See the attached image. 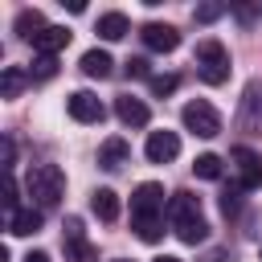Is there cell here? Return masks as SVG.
Masks as SVG:
<instances>
[{
  "mask_svg": "<svg viewBox=\"0 0 262 262\" xmlns=\"http://www.w3.org/2000/svg\"><path fill=\"white\" fill-rule=\"evenodd\" d=\"M168 221H172V233L184 242V246H201L209 237V221L201 213V201L192 192H176L168 201Z\"/></svg>",
  "mask_w": 262,
  "mask_h": 262,
  "instance_id": "cell-1",
  "label": "cell"
},
{
  "mask_svg": "<svg viewBox=\"0 0 262 262\" xmlns=\"http://www.w3.org/2000/svg\"><path fill=\"white\" fill-rule=\"evenodd\" d=\"M131 229L139 242H160L164 237V217H131Z\"/></svg>",
  "mask_w": 262,
  "mask_h": 262,
  "instance_id": "cell-20",
  "label": "cell"
},
{
  "mask_svg": "<svg viewBox=\"0 0 262 262\" xmlns=\"http://www.w3.org/2000/svg\"><path fill=\"white\" fill-rule=\"evenodd\" d=\"M61 246H66V262H98V250L86 242L78 217H66V225H61Z\"/></svg>",
  "mask_w": 262,
  "mask_h": 262,
  "instance_id": "cell-7",
  "label": "cell"
},
{
  "mask_svg": "<svg viewBox=\"0 0 262 262\" xmlns=\"http://www.w3.org/2000/svg\"><path fill=\"white\" fill-rule=\"evenodd\" d=\"M151 262H184V258H176V254H160V258H151Z\"/></svg>",
  "mask_w": 262,
  "mask_h": 262,
  "instance_id": "cell-32",
  "label": "cell"
},
{
  "mask_svg": "<svg viewBox=\"0 0 262 262\" xmlns=\"http://www.w3.org/2000/svg\"><path fill=\"white\" fill-rule=\"evenodd\" d=\"M127 33H131V25H127L123 12H102V16H98V37H102V41H123Z\"/></svg>",
  "mask_w": 262,
  "mask_h": 262,
  "instance_id": "cell-17",
  "label": "cell"
},
{
  "mask_svg": "<svg viewBox=\"0 0 262 262\" xmlns=\"http://www.w3.org/2000/svg\"><path fill=\"white\" fill-rule=\"evenodd\" d=\"M25 82H29V74H25L20 66H4V78H0V94H4V98H16V94L25 90Z\"/></svg>",
  "mask_w": 262,
  "mask_h": 262,
  "instance_id": "cell-21",
  "label": "cell"
},
{
  "mask_svg": "<svg viewBox=\"0 0 262 262\" xmlns=\"http://www.w3.org/2000/svg\"><path fill=\"white\" fill-rule=\"evenodd\" d=\"M229 168H233V176H237V188H258L262 184V156L254 151V147H246V143H237L233 151H229Z\"/></svg>",
  "mask_w": 262,
  "mask_h": 262,
  "instance_id": "cell-5",
  "label": "cell"
},
{
  "mask_svg": "<svg viewBox=\"0 0 262 262\" xmlns=\"http://www.w3.org/2000/svg\"><path fill=\"white\" fill-rule=\"evenodd\" d=\"M66 111H70V119H78V123H102V115H106V106H102L90 90H74V94L66 98Z\"/></svg>",
  "mask_w": 262,
  "mask_h": 262,
  "instance_id": "cell-9",
  "label": "cell"
},
{
  "mask_svg": "<svg viewBox=\"0 0 262 262\" xmlns=\"http://www.w3.org/2000/svg\"><path fill=\"white\" fill-rule=\"evenodd\" d=\"M25 188H29V196H33V209H53L61 196H66V172L57 168V164H37V168H29V180H25Z\"/></svg>",
  "mask_w": 262,
  "mask_h": 262,
  "instance_id": "cell-2",
  "label": "cell"
},
{
  "mask_svg": "<svg viewBox=\"0 0 262 262\" xmlns=\"http://www.w3.org/2000/svg\"><path fill=\"white\" fill-rule=\"evenodd\" d=\"M143 156H147L151 164L176 160V156H180V135H176V131H151L147 143H143Z\"/></svg>",
  "mask_w": 262,
  "mask_h": 262,
  "instance_id": "cell-10",
  "label": "cell"
},
{
  "mask_svg": "<svg viewBox=\"0 0 262 262\" xmlns=\"http://www.w3.org/2000/svg\"><path fill=\"white\" fill-rule=\"evenodd\" d=\"M147 86H151V94H156V98H164V94H172V90L180 86V78H176V74H151V82H147Z\"/></svg>",
  "mask_w": 262,
  "mask_h": 262,
  "instance_id": "cell-24",
  "label": "cell"
},
{
  "mask_svg": "<svg viewBox=\"0 0 262 262\" xmlns=\"http://www.w3.org/2000/svg\"><path fill=\"white\" fill-rule=\"evenodd\" d=\"M25 262H49V254H45V250H33V254H29Z\"/></svg>",
  "mask_w": 262,
  "mask_h": 262,
  "instance_id": "cell-31",
  "label": "cell"
},
{
  "mask_svg": "<svg viewBox=\"0 0 262 262\" xmlns=\"http://www.w3.org/2000/svg\"><path fill=\"white\" fill-rule=\"evenodd\" d=\"M237 209H242V201H237V188H229V192H221V213H225V217H233Z\"/></svg>",
  "mask_w": 262,
  "mask_h": 262,
  "instance_id": "cell-26",
  "label": "cell"
},
{
  "mask_svg": "<svg viewBox=\"0 0 262 262\" xmlns=\"http://www.w3.org/2000/svg\"><path fill=\"white\" fill-rule=\"evenodd\" d=\"M196 70H201V78H205L209 86L229 82V49H225L217 37H205V41L196 45Z\"/></svg>",
  "mask_w": 262,
  "mask_h": 262,
  "instance_id": "cell-3",
  "label": "cell"
},
{
  "mask_svg": "<svg viewBox=\"0 0 262 262\" xmlns=\"http://www.w3.org/2000/svg\"><path fill=\"white\" fill-rule=\"evenodd\" d=\"M192 16H196L201 25H209V20H217V16H221V8H217V4H201V8L192 12Z\"/></svg>",
  "mask_w": 262,
  "mask_h": 262,
  "instance_id": "cell-27",
  "label": "cell"
},
{
  "mask_svg": "<svg viewBox=\"0 0 262 262\" xmlns=\"http://www.w3.org/2000/svg\"><path fill=\"white\" fill-rule=\"evenodd\" d=\"M16 192H20V188H16V176L8 172V176H4V213H8V217L16 213Z\"/></svg>",
  "mask_w": 262,
  "mask_h": 262,
  "instance_id": "cell-25",
  "label": "cell"
},
{
  "mask_svg": "<svg viewBox=\"0 0 262 262\" xmlns=\"http://www.w3.org/2000/svg\"><path fill=\"white\" fill-rule=\"evenodd\" d=\"M237 127L246 135H258L262 131V78H250L246 82L242 102H237Z\"/></svg>",
  "mask_w": 262,
  "mask_h": 262,
  "instance_id": "cell-6",
  "label": "cell"
},
{
  "mask_svg": "<svg viewBox=\"0 0 262 262\" xmlns=\"http://www.w3.org/2000/svg\"><path fill=\"white\" fill-rule=\"evenodd\" d=\"M180 119H184V127H188L192 135H201V139L221 135V115H217V106H213V102H205V98L188 102V106L180 111Z\"/></svg>",
  "mask_w": 262,
  "mask_h": 262,
  "instance_id": "cell-4",
  "label": "cell"
},
{
  "mask_svg": "<svg viewBox=\"0 0 262 262\" xmlns=\"http://www.w3.org/2000/svg\"><path fill=\"white\" fill-rule=\"evenodd\" d=\"M12 160H16V143L4 135V168H8V172H12Z\"/></svg>",
  "mask_w": 262,
  "mask_h": 262,
  "instance_id": "cell-29",
  "label": "cell"
},
{
  "mask_svg": "<svg viewBox=\"0 0 262 262\" xmlns=\"http://www.w3.org/2000/svg\"><path fill=\"white\" fill-rule=\"evenodd\" d=\"M139 37H143V45L156 49V53H172V49L180 45V33H176L172 25H164V20H147V25L139 29Z\"/></svg>",
  "mask_w": 262,
  "mask_h": 262,
  "instance_id": "cell-11",
  "label": "cell"
},
{
  "mask_svg": "<svg viewBox=\"0 0 262 262\" xmlns=\"http://www.w3.org/2000/svg\"><path fill=\"white\" fill-rule=\"evenodd\" d=\"M127 74H131V78H147V82H151V74H147V61H143V57H131V61H127Z\"/></svg>",
  "mask_w": 262,
  "mask_h": 262,
  "instance_id": "cell-28",
  "label": "cell"
},
{
  "mask_svg": "<svg viewBox=\"0 0 262 262\" xmlns=\"http://www.w3.org/2000/svg\"><path fill=\"white\" fill-rule=\"evenodd\" d=\"M131 217H164V188L156 180H143L131 192Z\"/></svg>",
  "mask_w": 262,
  "mask_h": 262,
  "instance_id": "cell-8",
  "label": "cell"
},
{
  "mask_svg": "<svg viewBox=\"0 0 262 262\" xmlns=\"http://www.w3.org/2000/svg\"><path fill=\"white\" fill-rule=\"evenodd\" d=\"M115 262H127V258H115Z\"/></svg>",
  "mask_w": 262,
  "mask_h": 262,
  "instance_id": "cell-33",
  "label": "cell"
},
{
  "mask_svg": "<svg viewBox=\"0 0 262 262\" xmlns=\"http://www.w3.org/2000/svg\"><path fill=\"white\" fill-rule=\"evenodd\" d=\"M111 53H102V49H86L82 53V74L86 78H111Z\"/></svg>",
  "mask_w": 262,
  "mask_h": 262,
  "instance_id": "cell-19",
  "label": "cell"
},
{
  "mask_svg": "<svg viewBox=\"0 0 262 262\" xmlns=\"http://www.w3.org/2000/svg\"><path fill=\"white\" fill-rule=\"evenodd\" d=\"M37 229H41V209H16L8 217V233H16V237H29Z\"/></svg>",
  "mask_w": 262,
  "mask_h": 262,
  "instance_id": "cell-18",
  "label": "cell"
},
{
  "mask_svg": "<svg viewBox=\"0 0 262 262\" xmlns=\"http://www.w3.org/2000/svg\"><path fill=\"white\" fill-rule=\"evenodd\" d=\"M70 37H74V33H70L66 25H49V29H45V33L33 41V49H37V53H49V57H57V49H66V45H70Z\"/></svg>",
  "mask_w": 262,
  "mask_h": 262,
  "instance_id": "cell-14",
  "label": "cell"
},
{
  "mask_svg": "<svg viewBox=\"0 0 262 262\" xmlns=\"http://www.w3.org/2000/svg\"><path fill=\"white\" fill-rule=\"evenodd\" d=\"M201 262H225V250H209V254H205Z\"/></svg>",
  "mask_w": 262,
  "mask_h": 262,
  "instance_id": "cell-30",
  "label": "cell"
},
{
  "mask_svg": "<svg viewBox=\"0 0 262 262\" xmlns=\"http://www.w3.org/2000/svg\"><path fill=\"white\" fill-rule=\"evenodd\" d=\"M127 156H131V147H127V139H119V135H111V139L98 143V164H102V168H123Z\"/></svg>",
  "mask_w": 262,
  "mask_h": 262,
  "instance_id": "cell-15",
  "label": "cell"
},
{
  "mask_svg": "<svg viewBox=\"0 0 262 262\" xmlns=\"http://www.w3.org/2000/svg\"><path fill=\"white\" fill-rule=\"evenodd\" d=\"M192 172H196L201 180H217V176H221V156H213V151L196 156V160H192Z\"/></svg>",
  "mask_w": 262,
  "mask_h": 262,
  "instance_id": "cell-22",
  "label": "cell"
},
{
  "mask_svg": "<svg viewBox=\"0 0 262 262\" xmlns=\"http://www.w3.org/2000/svg\"><path fill=\"white\" fill-rule=\"evenodd\" d=\"M115 115H119V123H127V127H147V123H151L147 102H139V98H131V94L115 98Z\"/></svg>",
  "mask_w": 262,
  "mask_h": 262,
  "instance_id": "cell-12",
  "label": "cell"
},
{
  "mask_svg": "<svg viewBox=\"0 0 262 262\" xmlns=\"http://www.w3.org/2000/svg\"><path fill=\"white\" fill-rule=\"evenodd\" d=\"M90 213L98 217V221H119V192L115 188H94L90 192Z\"/></svg>",
  "mask_w": 262,
  "mask_h": 262,
  "instance_id": "cell-13",
  "label": "cell"
},
{
  "mask_svg": "<svg viewBox=\"0 0 262 262\" xmlns=\"http://www.w3.org/2000/svg\"><path fill=\"white\" fill-rule=\"evenodd\" d=\"M57 74V57H49V53H37L33 57V70H29V78H37V82H49Z\"/></svg>",
  "mask_w": 262,
  "mask_h": 262,
  "instance_id": "cell-23",
  "label": "cell"
},
{
  "mask_svg": "<svg viewBox=\"0 0 262 262\" xmlns=\"http://www.w3.org/2000/svg\"><path fill=\"white\" fill-rule=\"evenodd\" d=\"M45 29H49V25H45V16H41L37 8H20V12H16V33H20L25 41H37Z\"/></svg>",
  "mask_w": 262,
  "mask_h": 262,
  "instance_id": "cell-16",
  "label": "cell"
}]
</instances>
